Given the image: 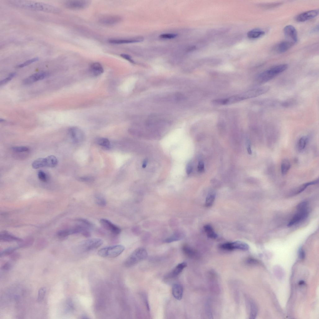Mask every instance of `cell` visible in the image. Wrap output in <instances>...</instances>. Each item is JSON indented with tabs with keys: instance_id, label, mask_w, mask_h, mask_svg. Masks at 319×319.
<instances>
[{
	"instance_id": "cell-41",
	"label": "cell",
	"mask_w": 319,
	"mask_h": 319,
	"mask_svg": "<svg viewBox=\"0 0 319 319\" xmlns=\"http://www.w3.org/2000/svg\"><path fill=\"white\" fill-rule=\"evenodd\" d=\"M178 36L176 34L165 33L160 35L159 37L160 38L165 39H171L175 38Z\"/></svg>"
},
{
	"instance_id": "cell-17",
	"label": "cell",
	"mask_w": 319,
	"mask_h": 319,
	"mask_svg": "<svg viewBox=\"0 0 319 319\" xmlns=\"http://www.w3.org/2000/svg\"><path fill=\"white\" fill-rule=\"evenodd\" d=\"M319 181L318 179L312 181L304 183L299 187L295 188L292 191V195H296L299 194L304 191L309 186L317 184Z\"/></svg>"
},
{
	"instance_id": "cell-35",
	"label": "cell",
	"mask_w": 319,
	"mask_h": 319,
	"mask_svg": "<svg viewBox=\"0 0 319 319\" xmlns=\"http://www.w3.org/2000/svg\"><path fill=\"white\" fill-rule=\"evenodd\" d=\"M250 318H255L257 315V309L256 305L252 302L250 304Z\"/></svg>"
},
{
	"instance_id": "cell-55",
	"label": "cell",
	"mask_w": 319,
	"mask_h": 319,
	"mask_svg": "<svg viewBox=\"0 0 319 319\" xmlns=\"http://www.w3.org/2000/svg\"><path fill=\"white\" fill-rule=\"evenodd\" d=\"M5 121V120L4 119H0V122H4Z\"/></svg>"
},
{
	"instance_id": "cell-36",
	"label": "cell",
	"mask_w": 319,
	"mask_h": 319,
	"mask_svg": "<svg viewBox=\"0 0 319 319\" xmlns=\"http://www.w3.org/2000/svg\"><path fill=\"white\" fill-rule=\"evenodd\" d=\"M11 149L13 151L17 153L25 152L29 151V148L25 146L13 147L11 148Z\"/></svg>"
},
{
	"instance_id": "cell-26",
	"label": "cell",
	"mask_w": 319,
	"mask_h": 319,
	"mask_svg": "<svg viewBox=\"0 0 319 319\" xmlns=\"http://www.w3.org/2000/svg\"><path fill=\"white\" fill-rule=\"evenodd\" d=\"M182 250L184 254L190 258L195 257L197 254L196 252L193 248L187 245L183 247Z\"/></svg>"
},
{
	"instance_id": "cell-40",
	"label": "cell",
	"mask_w": 319,
	"mask_h": 319,
	"mask_svg": "<svg viewBox=\"0 0 319 319\" xmlns=\"http://www.w3.org/2000/svg\"><path fill=\"white\" fill-rule=\"evenodd\" d=\"M39 179L42 181L45 182L47 180V177L46 174L43 171H39L38 173Z\"/></svg>"
},
{
	"instance_id": "cell-29",
	"label": "cell",
	"mask_w": 319,
	"mask_h": 319,
	"mask_svg": "<svg viewBox=\"0 0 319 319\" xmlns=\"http://www.w3.org/2000/svg\"><path fill=\"white\" fill-rule=\"evenodd\" d=\"M308 138L306 136H302L299 140L298 144V148L300 151L303 150L305 148L308 141Z\"/></svg>"
},
{
	"instance_id": "cell-31",
	"label": "cell",
	"mask_w": 319,
	"mask_h": 319,
	"mask_svg": "<svg viewBox=\"0 0 319 319\" xmlns=\"http://www.w3.org/2000/svg\"><path fill=\"white\" fill-rule=\"evenodd\" d=\"M216 197L215 194L212 193L210 194L207 197L205 206L207 207H210L212 206L215 201Z\"/></svg>"
},
{
	"instance_id": "cell-6",
	"label": "cell",
	"mask_w": 319,
	"mask_h": 319,
	"mask_svg": "<svg viewBox=\"0 0 319 319\" xmlns=\"http://www.w3.org/2000/svg\"><path fill=\"white\" fill-rule=\"evenodd\" d=\"M103 243L100 239L93 238L81 241L78 245V248L83 252H87L97 249Z\"/></svg>"
},
{
	"instance_id": "cell-2",
	"label": "cell",
	"mask_w": 319,
	"mask_h": 319,
	"mask_svg": "<svg viewBox=\"0 0 319 319\" xmlns=\"http://www.w3.org/2000/svg\"><path fill=\"white\" fill-rule=\"evenodd\" d=\"M288 68V65L286 64L273 67L259 74L257 78V80L260 83L266 82L286 71Z\"/></svg>"
},
{
	"instance_id": "cell-7",
	"label": "cell",
	"mask_w": 319,
	"mask_h": 319,
	"mask_svg": "<svg viewBox=\"0 0 319 319\" xmlns=\"http://www.w3.org/2000/svg\"><path fill=\"white\" fill-rule=\"evenodd\" d=\"M91 1L87 0H74L67 2L66 7L70 9L80 10L87 7L90 4Z\"/></svg>"
},
{
	"instance_id": "cell-54",
	"label": "cell",
	"mask_w": 319,
	"mask_h": 319,
	"mask_svg": "<svg viewBox=\"0 0 319 319\" xmlns=\"http://www.w3.org/2000/svg\"><path fill=\"white\" fill-rule=\"evenodd\" d=\"M304 281H299V285H302L303 284H304Z\"/></svg>"
},
{
	"instance_id": "cell-42",
	"label": "cell",
	"mask_w": 319,
	"mask_h": 319,
	"mask_svg": "<svg viewBox=\"0 0 319 319\" xmlns=\"http://www.w3.org/2000/svg\"><path fill=\"white\" fill-rule=\"evenodd\" d=\"M17 249V248H11L7 249L1 253V257L6 256L7 255H11Z\"/></svg>"
},
{
	"instance_id": "cell-28",
	"label": "cell",
	"mask_w": 319,
	"mask_h": 319,
	"mask_svg": "<svg viewBox=\"0 0 319 319\" xmlns=\"http://www.w3.org/2000/svg\"><path fill=\"white\" fill-rule=\"evenodd\" d=\"M32 166L34 169L46 167L45 158H39L35 160L32 163Z\"/></svg>"
},
{
	"instance_id": "cell-46",
	"label": "cell",
	"mask_w": 319,
	"mask_h": 319,
	"mask_svg": "<svg viewBox=\"0 0 319 319\" xmlns=\"http://www.w3.org/2000/svg\"><path fill=\"white\" fill-rule=\"evenodd\" d=\"M66 311L70 312L73 309V306L72 302L70 300H69L67 302Z\"/></svg>"
},
{
	"instance_id": "cell-33",
	"label": "cell",
	"mask_w": 319,
	"mask_h": 319,
	"mask_svg": "<svg viewBox=\"0 0 319 319\" xmlns=\"http://www.w3.org/2000/svg\"><path fill=\"white\" fill-rule=\"evenodd\" d=\"M95 201L96 203L100 206H104L107 204L105 199L102 196L97 195L95 196Z\"/></svg>"
},
{
	"instance_id": "cell-38",
	"label": "cell",
	"mask_w": 319,
	"mask_h": 319,
	"mask_svg": "<svg viewBox=\"0 0 319 319\" xmlns=\"http://www.w3.org/2000/svg\"><path fill=\"white\" fill-rule=\"evenodd\" d=\"M46 292V289L45 287L41 288L39 290L38 293V300L40 302L42 301L44 298Z\"/></svg>"
},
{
	"instance_id": "cell-37",
	"label": "cell",
	"mask_w": 319,
	"mask_h": 319,
	"mask_svg": "<svg viewBox=\"0 0 319 319\" xmlns=\"http://www.w3.org/2000/svg\"><path fill=\"white\" fill-rule=\"evenodd\" d=\"M73 233L71 228L60 231L57 233L58 236L60 237H65Z\"/></svg>"
},
{
	"instance_id": "cell-43",
	"label": "cell",
	"mask_w": 319,
	"mask_h": 319,
	"mask_svg": "<svg viewBox=\"0 0 319 319\" xmlns=\"http://www.w3.org/2000/svg\"><path fill=\"white\" fill-rule=\"evenodd\" d=\"M94 179V178L91 176L79 177L77 178L78 181L82 182H91L93 181Z\"/></svg>"
},
{
	"instance_id": "cell-19",
	"label": "cell",
	"mask_w": 319,
	"mask_h": 319,
	"mask_svg": "<svg viewBox=\"0 0 319 319\" xmlns=\"http://www.w3.org/2000/svg\"><path fill=\"white\" fill-rule=\"evenodd\" d=\"M183 289L182 286L179 284L174 285L172 288V294L174 297L177 300H180L182 298Z\"/></svg>"
},
{
	"instance_id": "cell-13",
	"label": "cell",
	"mask_w": 319,
	"mask_h": 319,
	"mask_svg": "<svg viewBox=\"0 0 319 319\" xmlns=\"http://www.w3.org/2000/svg\"><path fill=\"white\" fill-rule=\"evenodd\" d=\"M48 73L45 72L34 74L25 79L23 81V84L25 85H27L33 83L37 81L43 79L48 76Z\"/></svg>"
},
{
	"instance_id": "cell-5",
	"label": "cell",
	"mask_w": 319,
	"mask_h": 319,
	"mask_svg": "<svg viewBox=\"0 0 319 319\" xmlns=\"http://www.w3.org/2000/svg\"><path fill=\"white\" fill-rule=\"evenodd\" d=\"M298 212L293 216L288 224V226L291 227L306 219L308 215L307 209V203L303 202L297 206Z\"/></svg>"
},
{
	"instance_id": "cell-10",
	"label": "cell",
	"mask_w": 319,
	"mask_h": 319,
	"mask_svg": "<svg viewBox=\"0 0 319 319\" xmlns=\"http://www.w3.org/2000/svg\"><path fill=\"white\" fill-rule=\"evenodd\" d=\"M122 18L119 16L109 15L104 16L99 20V22L102 24L110 26L116 24L120 22Z\"/></svg>"
},
{
	"instance_id": "cell-34",
	"label": "cell",
	"mask_w": 319,
	"mask_h": 319,
	"mask_svg": "<svg viewBox=\"0 0 319 319\" xmlns=\"http://www.w3.org/2000/svg\"><path fill=\"white\" fill-rule=\"evenodd\" d=\"M39 59L38 57H35L27 60L21 64L17 66V68H22L28 66L32 63L38 61Z\"/></svg>"
},
{
	"instance_id": "cell-25",
	"label": "cell",
	"mask_w": 319,
	"mask_h": 319,
	"mask_svg": "<svg viewBox=\"0 0 319 319\" xmlns=\"http://www.w3.org/2000/svg\"><path fill=\"white\" fill-rule=\"evenodd\" d=\"M291 164L289 160L287 159L283 160L281 164V171L283 175H286L288 172L291 168Z\"/></svg>"
},
{
	"instance_id": "cell-47",
	"label": "cell",
	"mask_w": 319,
	"mask_h": 319,
	"mask_svg": "<svg viewBox=\"0 0 319 319\" xmlns=\"http://www.w3.org/2000/svg\"><path fill=\"white\" fill-rule=\"evenodd\" d=\"M204 164L203 162L200 161L199 162L198 166V169L200 172H203L204 170Z\"/></svg>"
},
{
	"instance_id": "cell-44",
	"label": "cell",
	"mask_w": 319,
	"mask_h": 319,
	"mask_svg": "<svg viewBox=\"0 0 319 319\" xmlns=\"http://www.w3.org/2000/svg\"><path fill=\"white\" fill-rule=\"evenodd\" d=\"M298 254L299 257L300 259L303 260L304 259L305 254L304 251L302 247H300L299 249Z\"/></svg>"
},
{
	"instance_id": "cell-39",
	"label": "cell",
	"mask_w": 319,
	"mask_h": 319,
	"mask_svg": "<svg viewBox=\"0 0 319 319\" xmlns=\"http://www.w3.org/2000/svg\"><path fill=\"white\" fill-rule=\"evenodd\" d=\"M16 74L15 73H11L9 77L0 82V86H3L10 82L16 76Z\"/></svg>"
},
{
	"instance_id": "cell-11",
	"label": "cell",
	"mask_w": 319,
	"mask_h": 319,
	"mask_svg": "<svg viewBox=\"0 0 319 319\" xmlns=\"http://www.w3.org/2000/svg\"><path fill=\"white\" fill-rule=\"evenodd\" d=\"M69 132L71 137L75 143H79L83 141L84 138V133L78 127H71L69 130Z\"/></svg>"
},
{
	"instance_id": "cell-51",
	"label": "cell",
	"mask_w": 319,
	"mask_h": 319,
	"mask_svg": "<svg viewBox=\"0 0 319 319\" xmlns=\"http://www.w3.org/2000/svg\"><path fill=\"white\" fill-rule=\"evenodd\" d=\"M246 262L247 264H255L257 263L258 262L257 260L255 259H249L247 260Z\"/></svg>"
},
{
	"instance_id": "cell-21",
	"label": "cell",
	"mask_w": 319,
	"mask_h": 319,
	"mask_svg": "<svg viewBox=\"0 0 319 319\" xmlns=\"http://www.w3.org/2000/svg\"><path fill=\"white\" fill-rule=\"evenodd\" d=\"M265 34V32L260 29H255L249 31L247 36L250 39H255L262 37Z\"/></svg>"
},
{
	"instance_id": "cell-9",
	"label": "cell",
	"mask_w": 319,
	"mask_h": 319,
	"mask_svg": "<svg viewBox=\"0 0 319 319\" xmlns=\"http://www.w3.org/2000/svg\"><path fill=\"white\" fill-rule=\"evenodd\" d=\"M284 33L288 40V41L293 43L294 44L297 42V32L293 26L291 25L286 26L284 29Z\"/></svg>"
},
{
	"instance_id": "cell-12",
	"label": "cell",
	"mask_w": 319,
	"mask_h": 319,
	"mask_svg": "<svg viewBox=\"0 0 319 319\" xmlns=\"http://www.w3.org/2000/svg\"><path fill=\"white\" fill-rule=\"evenodd\" d=\"M318 10L308 11L298 15L296 20L298 22H304L314 18L318 15Z\"/></svg>"
},
{
	"instance_id": "cell-15",
	"label": "cell",
	"mask_w": 319,
	"mask_h": 319,
	"mask_svg": "<svg viewBox=\"0 0 319 319\" xmlns=\"http://www.w3.org/2000/svg\"><path fill=\"white\" fill-rule=\"evenodd\" d=\"M294 45V43L289 41H284L276 46L274 50L278 53H282L286 51Z\"/></svg>"
},
{
	"instance_id": "cell-52",
	"label": "cell",
	"mask_w": 319,
	"mask_h": 319,
	"mask_svg": "<svg viewBox=\"0 0 319 319\" xmlns=\"http://www.w3.org/2000/svg\"><path fill=\"white\" fill-rule=\"evenodd\" d=\"M148 162V160L147 159H145L144 160L142 165V167L143 168H145L146 167L147 165Z\"/></svg>"
},
{
	"instance_id": "cell-53",
	"label": "cell",
	"mask_w": 319,
	"mask_h": 319,
	"mask_svg": "<svg viewBox=\"0 0 319 319\" xmlns=\"http://www.w3.org/2000/svg\"><path fill=\"white\" fill-rule=\"evenodd\" d=\"M247 149L248 154H251L252 153V151L250 146L249 145L247 146Z\"/></svg>"
},
{
	"instance_id": "cell-20",
	"label": "cell",
	"mask_w": 319,
	"mask_h": 319,
	"mask_svg": "<svg viewBox=\"0 0 319 319\" xmlns=\"http://www.w3.org/2000/svg\"><path fill=\"white\" fill-rule=\"evenodd\" d=\"M231 245L232 250L234 249H238L243 251H247L249 249L248 245L242 241H236L231 242Z\"/></svg>"
},
{
	"instance_id": "cell-27",
	"label": "cell",
	"mask_w": 319,
	"mask_h": 319,
	"mask_svg": "<svg viewBox=\"0 0 319 319\" xmlns=\"http://www.w3.org/2000/svg\"><path fill=\"white\" fill-rule=\"evenodd\" d=\"M204 229L208 237L210 238L215 239L218 237L217 234L215 232L213 227L210 225L207 224L204 227Z\"/></svg>"
},
{
	"instance_id": "cell-50",
	"label": "cell",
	"mask_w": 319,
	"mask_h": 319,
	"mask_svg": "<svg viewBox=\"0 0 319 319\" xmlns=\"http://www.w3.org/2000/svg\"><path fill=\"white\" fill-rule=\"evenodd\" d=\"M11 268V263L9 262L5 264L2 267V269L8 271Z\"/></svg>"
},
{
	"instance_id": "cell-8",
	"label": "cell",
	"mask_w": 319,
	"mask_h": 319,
	"mask_svg": "<svg viewBox=\"0 0 319 319\" xmlns=\"http://www.w3.org/2000/svg\"><path fill=\"white\" fill-rule=\"evenodd\" d=\"M100 223L103 228L114 235H119L121 232V230L119 227L107 219H102Z\"/></svg>"
},
{
	"instance_id": "cell-1",
	"label": "cell",
	"mask_w": 319,
	"mask_h": 319,
	"mask_svg": "<svg viewBox=\"0 0 319 319\" xmlns=\"http://www.w3.org/2000/svg\"><path fill=\"white\" fill-rule=\"evenodd\" d=\"M12 3L18 7L31 10L54 13L59 12L57 7L43 3L22 1L13 2Z\"/></svg>"
},
{
	"instance_id": "cell-16",
	"label": "cell",
	"mask_w": 319,
	"mask_h": 319,
	"mask_svg": "<svg viewBox=\"0 0 319 319\" xmlns=\"http://www.w3.org/2000/svg\"><path fill=\"white\" fill-rule=\"evenodd\" d=\"M90 70L91 73L94 76L97 77L103 73L104 69L102 65L99 62H94L90 66Z\"/></svg>"
},
{
	"instance_id": "cell-45",
	"label": "cell",
	"mask_w": 319,
	"mask_h": 319,
	"mask_svg": "<svg viewBox=\"0 0 319 319\" xmlns=\"http://www.w3.org/2000/svg\"><path fill=\"white\" fill-rule=\"evenodd\" d=\"M121 56L122 58L129 61L132 63H135L134 61L132 59V57L129 55L125 54H121Z\"/></svg>"
},
{
	"instance_id": "cell-22",
	"label": "cell",
	"mask_w": 319,
	"mask_h": 319,
	"mask_svg": "<svg viewBox=\"0 0 319 319\" xmlns=\"http://www.w3.org/2000/svg\"><path fill=\"white\" fill-rule=\"evenodd\" d=\"M184 236V235L182 232L177 231L175 232L172 235L165 239L164 242L166 243H169L179 241L183 238Z\"/></svg>"
},
{
	"instance_id": "cell-24",
	"label": "cell",
	"mask_w": 319,
	"mask_h": 319,
	"mask_svg": "<svg viewBox=\"0 0 319 319\" xmlns=\"http://www.w3.org/2000/svg\"><path fill=\"white\" fill-rule=\"evenodd\" d=\"M45 158L46 167L53 168L57 165L58 161L56 157L53 155L49 156Z\"/></svg>"
},
{
	"instance_id": "cell-4",
	"label": "cell",
	"mask_w": 319,
	"mask_h": 319,
	"mask_svg": "<svg viewBox=\"0 0 319 319\" xmlns=\"http://www.w3.org/2000/svg\"><path fill=\"white\" fill-rule=\"evenodd\" d=\"M125 249L124 246L122 245H114L103 248L98 251V254L102 257L115 258L119 256Z\"/></svg>"
},
{
	"instance_id": "cell-32",
	"label": "cell",
	"mask_w": 319,
	"mask_h": 319,
	"mask_svg": "<svg viewBox=\"0 0 319 319\" xmlns=\"http://www.w3.org/2000/svg\"><path fill=\"white\" fill-rule=\"evenodd\" d=\"M97 143L100 146L105 148H109L110 147V141L107 139L100 138L97 140Z\"/></svg>"
},
{
	"instance_id": "cell-3",
	"label": "cell",
	"mask_w": 319,
	"mask_h": 319,
	"mask_svg": "<svg viewBox=\"0 0 319 319\" xmlns=\"http://www.w3.org/2000/svg\"><path fill=\"white\" fill-rule=\"evenodd\" d=\"M147 257V251L145 248H138L125 261L124 265L126 267H132L145 260Z\"/></svg>"
},
{
	"instance_id": "cell-18",
	"label": "cell",
	"mask_w": 319,
	"mask_h": 319,
	"mask_svg": "<svg viewBox=\"0 0 319 319\" xmlns=\"http://www.w3.org/2000/svg\"><path fill=\"white\" fill-rule=\"evenodd\" d=\"M187 266V264L185 262L178 264L169 274V277L170 278L177 277Z\"/></svg>"
},
{
	"instance_id": "cell-48",
	"label": "cell",
	"mask_w": 319,
	"mask_h": 319,
	"mask_svg": "<svg viewBox=\"0 0 319 319\" xmlns=\"http://www.w3.org/2000/svg\"><path fill=\"white\" fill-rule=\"evenodd\" d=\"M20 258V255L18 253H13L11 254L10 258V259L13 261H15L19 259Z\"/></svg>"
},
{
	"instance_id": "cell-30",
	"label": "cell",
	"mask_w": 319,
	"mask_h": 319,
	"mask_svg": "<svg viewBox=\"0 0 319 319\" xmlns=\"http://www.w3.org/2000/svg\"><path fill=\"white\" fill-rule=\"evenodd\" d=\"M76 221L77 222L78 224H80L89 229L93 227V224L86 219H77Z\"/></svg>"
},
{
	"instance_id": "cell-23",
	"label": "cell",
	"mask_w": 319,
	"mask_h": 319,
	"mask_svg": "<svg viewBox=\"0 0 319 319\" xmlns=\"http://www.w3.org/2000/svg\"><path fill=\"white\" fill-rule=\"evenodd\" d=\"M0 239L1 241H4L11 242L14 241H21L22 240L6 232H3L1 234Z\"/></svg>"
},
{
	"instance_id": "cell-49",
	"label": "cell",
	"mask_w": 319,
	"mask_h": 319,
	"mask_svg": "<svg viewBox=\"0 0 319 319\" xmlns=\"http://www.w3.org/2000/svg\"><path fill=\"white\" fill-rule=\"evenodd\" d=\"M186 173L187 174L189 175L193 171V167L191 164H188L187 165L186 167Z\"/></svg>"
},
{
	"instance_id": "cell-14",
	"label": "cell",
	"mask_w": 319,
	"mask_h": 319,
	"mask_svg": "<svg viewBox=\"0 0 319 319\" xmlns=\"http://www.w3.org/2000/svg\"><path fill=\"white\" fill-rule=\"evenodd\" d=\"M144 40L142 37L126 39H111L109 40L108 42L111 44H121L140 42Z\"/></svg>"
}]
</instances>
